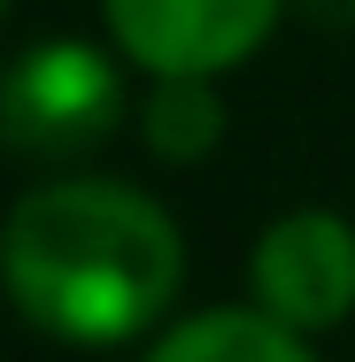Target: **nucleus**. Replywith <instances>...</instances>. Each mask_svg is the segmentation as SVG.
<instances>
[{"mask_svg": "<svg viewBox=\"0 0 355 362\" xmlns=\"http://www.w3.org/2000/svg\"><path fill=\"white\" fill-rule=\"evenodd\" d=\"M186 286L178 216L124 177H47L0 223L8 308L62 347L147 339Z\"/></svg>", "mask_w": 355, "mask_h": 362, "instance_id": "nucleus-1", "label": "nucleus"}, {"mask_svg": "<svg viewBox=\"0 0 355 362\" xmlns=\"http://www.w3.org/2000/svg\"><path fill=\"white\" fill-rule=\"evenodd\" d=\"M124 124V77L93 39H39L0 70V146L31 162L93 154Z\"/></svg>", "mask_w": 355, "mask_h": 362, "instance_id": "nucleus-2", "label": "nucleus"}, {"mask_svg": "<svg viewBox=\"0 0 355 362\" xmlns=\"http://www.w3.org/2000/svg\"><path fill=\"white\" fill-rule=\"evenodd\" d=\"M108 39L147 77H224L255 62L286 0H101Z\"/></svg>", "mask_w": 355, "mask_h": 362, "instance_id": "nucleus-3", "label": "nucleus"}, {"mask_svg": "<svg viewBox=\"0 0 355 362\" xmlns=\"http://www.w3.org/2000/svg\"><path fill=\"white\" fill-rule=\"evenodd\" d=\"M247 286H255V308L278 316L286 332H301V339L348 324L355 316V223L332 216V209L278 216L255 239Z\"/></svg>", "mask_w": 355, "mask_h": 362, "instance_id": "nucleus-4", "label": "nucleus"}, {"mask_svg": "<svg viewBox=\"0 0 355 362\" xmlns=\"http://www.w3.org/2000/svg\"><path fill=\"white\" fill-rule=\"evenodd\" d=\"M140 362H317V347L247 300V308H201L170 332H154Z\"/></svg>", "mask_w": 355, "mask_h": 362, "instance_id": "nucleus-5", "label": "nucleus"}, {"mask_svg": "<svg viewBox=\"0 0 355 362\" xmlns=\"http://www.w3.org/2000/svg\"><path fill=\"white\" fill-rule=\"evenodd\" d=\"M140 139L154 162H209L224 146V93L216 77H154L140 100Z\"/></svg>", "mask_w": 355, "mask_h": 362, "instance_id": "nucleus-6", "label": "nucleus"}, {"mask_svg": "<svg viewBox=\"0 0 355 362\" xmlns=\"http://www.w3.org/2000/svg\"><path fill=\"white\" fill-rule=\"evenodd\" d=\"M301 16H317V23H355V0H293Z\"/></svg>", "mask_w": 355, "mask_h": 362, "instance_id": "nucleus-7", "label": "nucleus"}, {"mask_svg": "<svg viewBox=\"0 0 355 362\" xmlns=\"http://www.w3.org/2000/svg\"><path fill=\"white\" fill-rule=\"evenodd\" d=\"M0 16H8V0H0Z\"/></svg>", "mask_w": 355, "mask_h": 362, "instance_id": "nucleus-8", "label": "nucleus"}]
</instances>
